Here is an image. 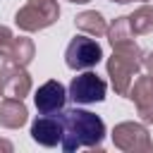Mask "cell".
Listing matches in <instances>:
<instances>
[{
  "instance_id": "obj_9",
  "label": "cell",
  "mask_w": 153,
  "mask_h": 153,
  "mask_svg": "<svg viewBox=\"0 0 153 153\" xmlns=\"http://www.w3.org/2000/svg\"><path fill=\"white\" fill-rule=\"evenodd\" d=\"M29 93H31V74L26 72V67L10 65L0 76V96L24 100V96Z\"/></svg>"
},
{
  "instance_id": "obj_15",
  "label": "cell",
  "mask_w": 153,
  "mask_h": 153,
  "mask_svg": "<svg viewBox=\"0 0 153 153\" xmlns=\"http://www.w3.org/2000/svg\"><path fill=\"white\" fill-rule=\"evenodd\" d=\"M129 24L134 33H151L153 31V5H141L129 14Z\"/></svg>"
},
{
  "instance_id": "obj_5",
  "label": "cell",
  "mask_w": 153,
  "mask_h": 153,
  "mask_svg": "<svg viewBox=\"0 0 153 153\" xmlns=\"http://www.w3.org/2000/svg\"><path fill=\"white\" fill-rule=\"evenodd\" d=\"M103 60V48L98 45V41L88 38V36H74L65 50V62L69 69L79 72V69H91Z\"/></svg>"
},
{
  "instance_id": "obj_20",
  "label": "cell",
  "mask_w": 153,
  "mask_h": 153,
  "mask_svg": "<svg viewBox=\"0 0 153 153\" xmlns=\"http://www.w3.org/2000/svg\"><path fill=\"white\" fill-rule=\"evenodd\" d=\"M67 2H74V5H84V2H91V0H67Z\"/></svg>"
},
{
  "instance_id": "obj_7",
  "label": "cell",
  "mask_w": 153,
  "mask_h": 153,
  "mask_svg": "<svg viewBox=\"0 0 153 153\" xmlns=\"http://www.w3.org/2000/svg\"><path fill=\"white\" fill-rule=\"evenodd\" d=\"M69 93L67 88L57 81V79H50L45 81L43 86H38L36 96H33V103H36V110L41 115H57L65 110V103H67Z\"/></svg>"
},
{
  "instance_id": "obj_13",
  "label": "cell",
  "mask_w": 153,
  "mask_h": 153,
  "mask_svg": "<svg viewBox=\"0 0 153 153\" xmlns=\"http://www.w3.org/2000/svg\"><path fill=\"white\" fill-rule=\"evenodd\" d=\"M74 24H76L79 31H84V33H88V36H103V33H108V22H105V17H103L100 12H96V10H84V12H79V14L74 17Z\"/></svg>"
},
{
  "instance_id": "obj_12",
  "label": "cell",
  "mask_w": 153,
  "mask_h": 153,
  "mask_svg": "<svg viewBox=\"0 0 153 153\" xmlns=\"http://www.w3.org/2000/svg\"><path fill=\"white\" fill-rule=\"evenodd\" d=\"M127 98L136 105V110L141 108H151L153 105V74H136V79L131 81Z\"/></svg>"
},
{
  "instance_id": "obj_10",
  "label": "cell",
  "mask_w": 153,
  "mask_h": 153,
  "mask_svg": "<svg viewBox=\"0 0 153 153\" xmlns=\"http://www.w3.org/2000/svg\"><path fill=\"white\" fill-rule=\"evenodd\" d=\"M108 41L112 45V50H141L134 41V29L129 24V17H115L112 24H108Z\"/></svg>"
},
{
  "instance_id": "obj_8",
  "label": "cell",
  "mask_w": 153,
  "mask_h": 153,
  "mask_svg": "<svg viewBox=\"0 0 153 153\" xmlns=\"http://www.w3.org/2000/svg\"><path fill=\"white\" fill-rule=\"evenodd\" d=\"M62 134H65V124L60 115H41L31 122V139L38 146L55 148L57 143H62Z\"/></svg>"
},
{
  "instance_id": "obj_22",
  "label": "cell",
  "mask_w": 153,
  "mask_h": 153,
  "mask_svg": "<svg viewBox=\"0 0 153 153\" xmlns=\"http://www.w3.org/2000/svg\"><path fill=\"white\" fill-rule=\"evenodd\" d=\"M110 2H120V5H124V0H110Z\"/></svg>"
},
{
  "instance_id": "obj_1",
  "label": "cell",
  "mask_w": 153,
  "mask_h": 153,
  "mask_svg": "<svg viewBox=\"0 0 153 153\" xmlns=\"http://www.w3.org/2000/svg\"><path fill=\"white\" fill-rule=\"evenodd\" d=\"M62 124H65V134H62V151L65 153H74L79 148H98L105 139V122L88 112V110H79V108H69L60 112Z\"/></svg>"
},
{
  "instance_id": "obj_17",
  "label": "cell",
  "mask_w": 153,
  "mask_h": 153,
  "mask_svg": "<svg viewBox=\"0 0 153 153\" xmlns=\"http://www.w3.org/2000/svg\"><path fill=\"white\" fill-rule=\"evenodd\" d=\"M136 112H139L141 122H146V124H153V105H151V108H141V110H136Z\"/></svg>"
},
{
  "instance_id": "obj_4",
  "label": "cell",
  "mask_w": 153,
  "mask_h": 153,
  "mask_svg": "<svg viewBox=\"0 0 153 153\" xmlns=\"http://www.w3.org/2000/svg\"><path fill=\"white\" fill-rule=\"evenodd\" d=\"M110 136H112L115 148H120L124 153H151L153 151L151 134L139 122H120V124H115Z\"/></svg>"
},
{
  "instance_id": "obj_14",
  "label": "cell",
  "mask_w": 153,
  "mask_h": 153,
  "mask_svg": "<svg viewBox=\"0 0 153 153\" xmlns=\"http://www.w3.org/2000/svg\"><path fill=\"white\" fill-rule=\"evenodd\" d=\"M7 57L12 65H19V67H26L33 57H36V45L31 38L26 36H14L12 45L7 48Z\"/></svg>"
},
{
  "instance_id": "obj_19",
  "label": "cell",
  "mask_w": 153,
  "mask_h": 153,
  "mask_svg": "<svg viewBox=\"0 0 153 153\" xmlns=\"http://www.w3.org/2000/svg\"><path fill=\"white\" fill-rule=\"evenodd\" d=\"M12 148H14V146H12L7 139H0V151H5V153H12Z\"/></svg>"
},
{
  "instance_id": "obj_2",
  "label": "cell",
  "mask_w": 153,
  "mask_h": 153,
  "mask_svg": "<svg viewBox=\"0 0 153 153\" xmlns=\"http://www.w3.org/2000/svg\"><path fill=\"white\" fill-rule=\"evenodd\" d=\"M141 65H143V53L141 50H112V55L105 62V69H108L110 84H112L117 96L127 98V91H129L134 76L139 74Z\"/></svg>"
},
{
  "instance_id": "obj_6",
  "label": "cell",
  "mask_w": 153,
  "mask_h": 153,
  "mask_svg": "<svg viewBox=\"0 0 153 153\" xmlns=\"http://www.w3.org/2000/svg\"><path fill=\"white\" fill-rule=\"evenodd\" d=\"M69 98L76 103V105H91V103H100L105 100V93H108V84L103 81V76H98L96 72H84V74H76L69 84Z\"/></svg>"
},
{
  "instance_id": "obj_18",
  "label": "cell",
  "mask_w": 153,
  "mask_h": 153,
  "mask_svg": "<svg viewBox=\"0 0 153 153\" xmlns=\"http://www.w3.org/2000/svg\"><path fill=\"white\" fill-rule=\"evenodd\" d=\"M143 67L148 69V74H153V50H151V53L143 57Z\"/></svg>"
},
{
  "instance_id": "obj_11",
  "label": "cell",
  "mask_w": 153,
  "mask_h": 153,
  "mask_svg": "<svg viewBox=\"0 0 153 153\" xmlns=\"http://www.w3.org/2000/svg\"><path fill=\"white\" fill-rule=\"evenodd\" d=\"M29 120V110L22 98H2L0 100V127L19 129Z\"/></svg>"
},
{
  "instance_id": "obj_3",
  "label": "cell",
  "mask_w": 153,
  "mask_h": 153,
  "mask_svg": "<svg viewBox=\"0 0 153 153\" xmlns=\"http://www.w3.org/2000/svg\"><path fill=\"white\" fill-rule=\"evenodd\" d=\"M57 19H60L57 0H26V5L19 7L14 14V24L26 33L43 31V29L53 26Z\"/></svg>"
},
{
  "instance_id": "obj_16",
  "label": "cell",
  "mask_w": 153,
  "mask_h": 153,
  "mask_svg": "<svg viewBox=\"0 0 153 153\" xmlns=\"http://www.w3.org/2000/svg\"><path fill=\"white\" fill-rule=\"evenodd\" d=\"M12 41H14V33L10 31V26L0 24V50H2V53H7V48L12 45Z\"/></svg>"
},
{
  "instance_id": "obj_21",
  "label": "cell",
  "mask_w": 153,
  "mask_h": 153,
  "mask_svg": "<svg viewBox=\"0 0 153 153\" xmlns=\"http://www.w3.org/2000/svg\"><path fill=\"white\" fill-rule=\"evenodd\" d=\"M127 2H148V0H124V5H127Z\"/></svg>"
}]
</instances>
